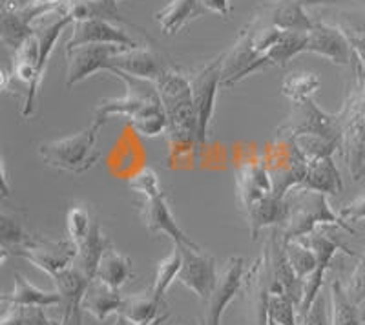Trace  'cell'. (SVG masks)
<instances>
[{
  "label": "cell",
  "mask_w": 365,
  "mask_h": 325,
  "mask_svg": "<svg viewBox=\"0 0 365 325\" xmlns=\"http://www.w3.org/2000/svg\"><path fill=\"white\" fill-rule=\"evenodd\" d=\"M73 19L70 15L61 13L50 24L35 29V33L15 51L11 68L13 83L17 81L24 90V103H22V117H31L35 112V100L41 90V83L44 79V71L48 66V58L55 48V42L61 37L66 26H70Z\"/></svg>",
  "instance_id": "cell-1"
},
{
  "label": "cell",
  "mask_w": 365,
  "mask_h": 325,
  "mask_svg": "<svg viewBox=\"0 0 365 325\" xmlns=\"http://www.w3.org/2000/svg\"><path fill=\"white\" fill-rule=\"evenodd\" d=\"M154 84L168 119L166 134L170 141V150L175 154L182 150L190 152V146L200 150L190 79L172 68H166Z\"/></svg>",
  "instance_id": "cell-2"
},
{
  "label": "cell",
  "mask_w": 365,
  "mask_h": 325,
  "mask_svg": "<svg viewBox=\"0 0 365 325\" xmlns=\"http://www.w3.org/2000/svg\"><path fill=\"white\" fill-rule=\"evenodd\" d=\"M354 83L336 113L340 154L345 172L354 183L365 177V68L353 64Z\"/></svg>",
  "instance_id": "cell-3"
},
{
  "label": "cell",
  "mask_w": 365,
  "mask_h": 325,
  "mask_svg": "<svg viewBox=\"0 0 365 325\" xmlns=\"http://www.w3.org/2000/svg\"><path fill=\"white\" fill-rule=\"evenodd\" d=\"M287 201H289L291 212H289L285 225L279 229L283 243L305 238L309 234L316 232L318 229H325V227H338V229L347 230L349 234L356 232L340 216V212L336 214L331 209L325 194L305 190V188H294L287 196Z\"/></svg>",
  "instance_id": "cell-4"
},
{
  "label": "cell",
  "mask_w": 365,
  "mask_h": 325,
  "mask_svg": "<svg viewBox=\"0 0 365 325\" xmlns=\"http://www.w3.org/2000/svg\"><path fill=\"white\" fill-rule=\"evenodd\" d=\"M104 123L106 121L101 117H93L90 126L81 130L79 134L41 143L38 155L48 167L77 175L84 174L96 167L101 159L97 141H99V132Z\"/></svg>",
  "instance_id": "cell-5"
},
{
  "label": "cell",
  "mask_w": 365,
  "mask_h": 325,
  "mask_svg": "<svg viewBox=\"0 0 365 325\" xmlns=\"http://www.w3.org/2000/svg\"><path fill=\"white\" fill-rule=\"evenodd\" d=\"M263 162L272 181L274 196L283 200L294 188L302 187L307 175L309 159L299 150L296 139L289 135L274 134V139L265 148Z\"/></svg>",
  "instance_id": "cell-6"
},
{
  "label": "cell",
  "mask_w": 365,
  "mask_h": 325,
  "mask_svg": "<svg viewBox=\"0 0 365 325\" xmlns=\"http://www.w3.org/2000/svg\"><path fill=\"white\" fill-rule=\"evenodd\" d=\"M276 134L289 138H324L338 143L340 146V130H338L336 113H327L316 105L314 100L305 99L292 103L291 115L278 126Z\"/></svg>",
  "instance_id": "cell-7"
},
{
  "label": "cell",
  "mask_w": 365,
  "mask_h": 325,
  "mask_svg": "<svg viewBox=\"0 0 365 325\" xmlns=\"http://www.w3.org/2000/svg\"><path fill=\"white\" fill-rule=\"evenodd\" d=\"M11 254L26 259L37 269L44 271L46 274L55 278L73 265L77 254H79V249L70 238L50 239L41 234H31L24 245L11 250Z\"/></svg>",
  "instance_id": "cell-8"
},
{
  "label": "cell",
  "mask_w": 365,
  "mask_h": 325,
  "mask_svg": "<svg viewBox=\"0 0 365 325\" xmlns=\"http://www.w3.org/2000/svg\"><path fill=\"white\" fill-rule=\"evenodd\" d=\"M223 57L214 58L203 70L195 71L194 76L188 77L192 84V99H194L195 121H197V148H203L208 139V128H210L214 110H216L217 90L221 86V76H223Z\"/></svg>",
  "instance_id": "cell-9"
},
{
  "label": "cell",
  "mask_w": 365,
  "mask_h": 325,
  "mask_svg": "<svg viewBox=\"0 0 365 325\" xmlns=\"http://www.w3.org/2000/svg\"><path fill=\"white\" fill-rule=\"evenodd\" d=\"M303 242L307 243L316 254V271L312 272L311 276L305 282V292H303V300L298 307V321L302 320L305 314L309 313L312 301L316 300L319 292H322V287H324V279L327 271L331 269L332 259L336 258V254L340 250H344L345 254L354 256L353 250H349L344 243L338 238H332L325 232L324 229H318L316 232L309 234L305 238H302Z\"/></svg>",
  "instance_id": "cell-10"
},
{
  "label": "cell",
  "mask_w": 365,
  "mask_h": 325,
  "mask_svg": "<svg viewBox=\"0 0 365 325\" xmlns=\"http://www.w3.org/2000/svg\"><path fill=\"white\" fill-rule=\"evenodd\" d=\"M179 249L182 254V265L178 282L194 292L195 296L207 301L220 276L216 259L207 254L200 245H179Z\"/></svg>",
  "instance_id": "cell-11"
},
{
  "label": "cell",
  "mask_w": 365,
  "mask_h": 325,
  "mask_svg": "<svg viewBox=\"0 0 365 325\" xmlns=\"http://www.w3.org/2000/svg\"><path fill=\"white\" fill-rule=\"evenodd\" d=\"M113 76L119 77L126 84V96L120 99H104L101 100L96 108V117L108 119V117L119 115L126 117V121H132L137 113L152 103L159 99V93L155 90V84L150 81L137 79V77L126 76L123 71H112Z\"/></svg>",
  "instance_id": "cell-12"
},
{
  "label": "cell",
  "mask_w": 365,
  "mask_h": 325,
  "mask_svg": "<svg viewBox=\"0 0 365 325\" xmlns=\"http://www.w3.org/2000/svg\"><path fill=\"white\" fill-rule=\"evenodd\" d=\"M123 50L130 48L117 46V44H81V46L66 48V86L71 88L97 71H110L113 57Z\"/></svg>",
  "instance_id": "cell-13"
},
{
  "label": "cell",
  "mask_w": 365,
  "mask_h": 325,
  "mask_svg": "<svg viewBox=\"0 0 365 325\" xmlns=\"http://www.w3.org/2000/svg\"><path fill=\"white\" fill-rule=\"evenodd\" d=\"M245 274V259L241 256H234L225 263V267L221 269L220 276H217L216 287L207 300V314H205L203 325H221L225 311L243 287Z\"/></svg>",
  "instance_id": "cell-14"
},
{
  "label": "cell",
  "mask_w": 365,
  "mask_h": 325,
  "mask_svg": "<svg viewBox=\"0 0 365 325\" xmlns=\"http://www.w3.org/2000/svg\"><path fill=\"white\" fill-rule=\"evenodd\" d=\"M81 44H117L133 50L139 48V42L132 38L123 28L108 19H84L73 22V33L66 42V48L81 46Z\"/></svg>",
  "instance_id": "cell-15"
},
{
  "label": "cell",
  "mask_w": 365,
  "mask_h": 325,
  "mask_svg": "<svg viewBox=\"0 0 365 325\" xmlns=\"http://www.w3.org/2000/svg\"><path fill=\"white\" fill-rule=\"evenodd\" d=\"M274 194L272 181L267 172L263 158L249 159L237 168L236 174V197L241 210L247 212L254 205Z\"/></svg>",
  "instance_id": "cell-16"
},
{
  "label": "cell",
  "mask_w": 365,
  "mask_h": 325,
  "mask_svg": "<svg viewBox=\"0 0 365 325\" xmlns=\"http://www.w3.org/2000/svg\"><path fill=\"white\" fill-rule=\"evenodd\" d=\"M139 214H141L143 225L150 234H165L178 245H197L178 225V221L168 207L165 192H158L154 196L145 197Z\"/></svg>",
  "instance_id": "cell-17"
},
{
  "label": "cell",
  "mask_w": 365,
  "mask_h": 325,
  "mask_svg": "<svg viewBox=\"0 0 365 325\" xmlns=\"http://www.w3.org/2000/svg\"><path fill=\"white\" fill-rule=\"evenodd\" d=\"M305 51L322 55L340 66H351L354 63L353 50L341 28H334L324 22H314L311 31H307Z\"/></svg>",
  "instance_id": "cell-18"
},
{
  "label": "cell",
  "mask_w": 365,
  "mask_h": 325,
  "mask_svg": "<svg viewBox=\"0 0 365 325\" xmlns=\"http://www.w3.org/2000/svg\"><path fill=\"white\" fill-rule=\"evenodd\" d=\"M166 64L155 53L146 48H133V50H123L117 53L112 61V71H123L126 76L137 77V79L155 83L166 70Z\"/></svg>",
  "instance_id": "cell-19"
},
{
  "label": "cell",
  "mask_w": 365,
  "mask_h": 325,
  "mask_svg": "<svg viewBox=\"0 0 365 325\" xmlns=\"http://www.w3.org/2000/svg\"><path fill=\"white\" fill-rule=\"evenodd\" d=\"M289 212H291V207H289L287 197L283 200L274 194L267 196L265 200L254 205L252 209L243 212L247 225H249L250 238L257 239L259 232L265 229H282L289 217Z\"/></svg>",
  "instance_id": "cell-20"
},
{
  "label": "cell",
  "mask_w": 365,
  "mask_h": 325,
  "mask_svg": "<svg viewBox=\"0 0 365 325\" xmlns=\"http://www.w3.org/2000/svg\"><path fill=\"white\" fill-rule=\"evenodd\" d=\"M34 19L29 17L24 6H21L17 0H6L0 11V38L6 46L17 51L19 48L35 33V28L31 26Z\"/></svg>",
  "instance_id": "cell-21"
},
{
  "label": "cell",
  "mask_w": 365,
  "mask_h": 325,
  "mask_svg": "<svg viewBox=\"0 0 365 325\" xmlns=\"http://www.w3.org/2000/svg\"><path fill=\"white\" fill-rule=\"evenodd\" d=\"M123 304H125V296L120 294L119 289L110 287L99 279H91L81 300V309L83 313L91 314L103 324L110 314H120Z\"/></svg>",
  "instance_id": "cell-22"
},
{
  "label": "cell",
  "mask_w": 365,
  "mask_h": 325,
  "mask_svg": "<svg viewBox=\"0 0 365 325\" xmlns=\"http://www.w3.org/2000/svg\"><path fill=\"white\" fill-rule=\"evenodd\" d=\"M257 17L285 31L307 33L314 26V21L307 17V13L303 11V4L298 0H278V2L263 6V13Z\"/></svg>",
  "instance_id": "cell-23"
},
{
  "label": "cell",
  "mask_w": 365,
  "mask_h": 325,
  "mask_svg": "<svg viewBox=\"0 0 365 325\" xmlns=\"http://www.w3.org/2000/svg\"><path fill=\"white\" fill-rule=\"evenodd\" d=\"M299 188L319 192L325 196H338L344 190V180L332 155H324L314 161H309L307 175Z\"/></svg>",
  "instance_id": "cell-24"
},
{
  "label": "cell",
  "mask_w": 365,
  "mask_h": 325,
  "mask_svg": "<svg viewBox=\"0 0 365 325\" xmlns=\"http://www.w3.org/2000/svg\"><path fill=\"white\" fill-rule=\"evenodd\" d=\"M13 278H15V287L2 296L4 304L15 307H63V296L57 291H42L34 284H29L19 272H13Z\"/></svg>",
  "instance_id": "cell-25"
},
{
  "label": "cell",
  "mask_w": 365,
  "mask_h": 325,
  "mask_svg": "<svg viewBox=\"0 0 365 325\" xmlns=\"http://www.w3.org/2000/svg\"><path fill=\"white\" fill-rule=\"evenodd\" d=\"M132 278V259L110 245L108 249L104 250L93 279H99V282L113 289H120L125 284H128Z\"/></svg>",
  "instance_id": "cell-26"
},
{
  "label": "cell",
  "mask_w": 365,
  "mask_h": 325,
  "mask_svg": "<svg viewBox=\"0 0 365 325\" xmlns=\"http://www.w3.org/2000/svg\"><path fill=\"white\" fill-rule=\"evenodd\" d=\"M108 247H110V242L104 238L103 230H101L99 217L96 216L90 234H88V238L77 247V249H79V254H77V259H75L73 265L77 269H81L88 278L93 279L96 278L97 265H99L101 258H103L104 254V250L108 249Z\"/></svg>",
  "instance_id": "cell-27"
},
{
  "label": "cell",
  "mask_w": 365,
  "mask_h": 325,
  "mask_svg": "<svg viewBox=\"0 0 365 325\" xmlns=\"http://www.w3.org/2000/svg\"><path fill=\"white\" fill-rule=\"evenodd\" d=\"M331 325H361L360 305L349 296V291L340 274L331 279Z\"/></svg>",
  "instance_id": "cell-28"
},
{
  "label": "cell",
  "mask_w": 365,
  "mask_h": 325,
  "mask_svg": "<svg viewBox=\"0 0 365 325\" xmlns=\"http://www.w3.org/2000/svg\"><path fill=\"white\" fill-rule=\"evenodd\" d=\"M201 9L200 0H172L170 4L155 13V19L165 29L166 35L178 33L179 29L185 28L192 19H195Z\"/></svg>",
  "instance_id": "cell-29"
},
{
  "label": "cell",
  "mask_w": 365,
  "mask_h": 325,
  "mask_svg": "<svg viewBox=\"0 0 365 325\" xmlns=\"http://www.w3.org/2000/svg\"><path fill=\"white\" fill-rule=\"evenodd\" d=\"M163 301L154 296V292L150 289L148 292H135L125 296V304L120 309L119 316L125 318L128 324H146L159 316V309Z\"/></svg>",
  "instance_id": "cell-30"
},
{
  "label": "cell",
  "mask_w": 365,
  "mask_h": 325,
  "mask_svg": "<svg viewBox=\"0 0 365 325\" xmlns=\"http://www.w3.org/2000/svg\"><path fill=\"white\" fill-rule=\"evenodd\" d=\"M53 282L55 291L63 296V307L61 309H68L73 307V305H81L84 291H86V287L90 285L91 279L88 278L81 269L71 265L66 271H63L61 274L55 276Z\"/></svg>",
  "instance_id": "cell-31"
},
{
  "label": "cell",
  "mask_w": 365,
  "mask_h": 325,
  "mask_svg": "<svg viewBox=\"0 0 365 325\" xmlns=\"http://www.w3.org/2000/svg\"><path fill=\"white\" fill-rule=\"evenodd\" d=\"M182 265V254L179 245L174 243V249L170 250V254L165 256L161 262L158 263V269H155V278L154 285H152V292L159 301L165 300L166 291L172 287L175 279L179 278V271H181Z\"/></svg>",
  "instance_id": "cell-32"
},
{
  "label": "cell",
  "mask_w": 365,
  "mask_h": 325,
  "mask_svg": "<svg viewBox=\"0 0 365 325\" xmlns=\"http://www.w3.org/2000/svg\"><path fill=\"white\" fill-rule=\"evenodd\" d=\"M318 88L319 79L314 73H307V71L291 73V76H287L282 83V92L291 99V103H299V100L311 99Z\"/></svg>",
  "instance_id": "cell-33"
},
{
  "label": "cell",
  "mask_w": 365,
  "mask_h": 325,
  "mask_svg": "<svg viewBox=\"0 0 365 325\" xmlns=\"http://www.w3.org/2000/svg\"><path fill=\"white\" fill-rule=\"evenodd\" d=\"M287 256L291 259L292 269L296 271L299 279L307 282L309 276L316 271V254L314 250L303 242L302 238L294 239V242L285 243Z\"/></svg>",
  "instance_id": "cell-34"
},
{
  "label": "cell",
  "mask_w": 365,
  "mask_h": 325,
  "mask_svg": "<svg viewBox=\"0 0 365 325\" xmlns=\"http://www.w3.org/2000/svg\"><path fill=\"white\" fill-rule=\"evenodd\" d=\"M96 216L86 209L84 205H71L66 214V230L68 238L79 247L90 234Z\"/></svg>",
  "instance_id": "cell-35"
},
{
  "label": "cell",
  "mask_w": 365,
  "mask_h": 325,
  "mask_svg": "<svg viewBox=\"0 0 365 325\" xmlns=\"http://www.w3.org/2000/svg\"><path fill=\"white\" fill-rule=\"evenodd\" d=\"M296 307L298 305L287 296L285 292H270L269 304H267V320H272L278 325H299Z\"/></svg>",
  "instance_id": "cell-36"
},
{
  "label": "cell",
  "mask_w": 365,
  "mask_h": 325,
  "mask_svg": "<svg viewBox=\"0 0 365 325\" xmlns=\"http://www.w3.org/2000/svg\"><path fill=\"white\" fill-rule=\"evenodd\" d=\"M130 188L137 194H141L143 197L154 196L158 192H163L161 183H159V177L152 168H143V170L137 172L130 180Z\"/></svg>",
  "instance_id": "cell-37"
},
{
  "label": "cell",
  "mask_w": 365,
  "mask_h": 325,
  "mask_svg": "<svg viewBox=\"0 0 365 325\" xmlns=\"http://www.w3.org/2000/svg\"><path fill=\"white\" fill-rule=\"evenodd\" d=\"M349 291V296L353 298L356 305H361L365 301V249L364 254L358 259L356 267H354L353 274L349 278V284L345 285Z\"/></svg>",
  "instance_id": "cell-38"
},
{
  "label": "cell",
  "mask_w": 365,
  "mask_h": 325,
  "mask_svg": "<svg viewBox=\"0 0 365 325\" xmlns=\"http://www.w3.org/2000/svg\"><path fill=\"white\" fill-rule=\"evenodd\" d=\"M299 325H331V318L327 313V301H325L324 292H319L316 300L312 301L309 313L298 321Z\"/></svg>",
  "instance_id": "cell-39"
},
{
  "label": "cell",
  "mask_w": 365,
  "mask_h": 325,
  "mask_svg": "<svg viewBox=\"0 0 365 325\" xmlns=\"http://www.w3.org/2000/svg\"><path fill=\"white\" fill-rule=\"evenodd\" d=\"M341 31L345 33L349 44H351V50H353V55H354L353 64H358V66L365 68V29H356L345 24L344 28H341Z\"/></svg>",
  "instance_id": "cell-40"
},
{
  "label": "cell",
  "mask_w": 365,
  "mask_h": 325,
  "mask_svg": "<svg viewBox=\"0 0 365 325\" xmlns=\"http://www.w3.org/2000/svg\"><path fill=\"white\" fill-rule=\"evenodd\" d=\"M340 216L347 221L349 225L351 223H358V221L365 220V194L364 196L356 197L354 201L347 203L344 209L340 210Z\"/></svg>",
  "instance_id": "cell-41"
},
{
  "label": "cell",
  "mask_w": 365,
  "mask_h": 325,
  "mask_svg": "<svg viewBox=\"0 0 365 325\" xmlns=\"http://www.w3.org/2000/svg\"><path fill=\"white\" fill-rule=\"evenodd\" d=\"M26 324L24 325H61V320H53L44 313L42 307H24Z\"/></svg>",
  "instance_id": "cell-42"
},
{
  "label": "cell",
  "mask_w": 365,
  "mask_h": 325,
  "mask_svg": "<svg viewBox=\"0 0 365 325\" xmlns=\"http://www.w3.org/2000/svg\"><path fill=\"white\" fill-rule=\"evenodd\" d=\"M24 324H26V309L15 307V305H9V309H6V313L2 314V321H0V325H24Z\"/></svg>",
  "instance_id": "cell-43"
},
{
  "label": "cell",
  "mask_w": 365,
  "mask_h": 325,
  "mask_svg": "<svg viewBox=\"0 0 365 325\" xmlns=\"http://www.w3.org/2000/svg\"><path fill=\"white\" fill-rule=\"evenodd\" d=\"M61 325H83V309L73 305L61 311Z\"/></svg>",
  "instance_id": "cell-44"
},
{
  "label": "cell",
  "mask_w": 365,
  "mask_h": 325,
  "mask_svg": "<svg viewBox=\"0 0 365 325\" xmlns=\"http://www.w3.org/2000/svg\"><path fill=\"white\" fill-rule=\"evenodd\" d=\"M201 9H208V11H214L217 15H223L228 17L230 13V2L228 0H200Z\"/></svg>",
  "instance_id": "cell-45"
},
{
  "label": "cell",
  "mask_w": 365,
  "mask_h": 325,
  "mask_svg": "<svg viewBox=\"0 0 365 325\" xmlns=\"http://www.w3.org/2000/svg\"><path fill=\"white\" fill-rule=\"evenodd\" d=\"M2 185H4V188H2V197H9V187H8V172H6V165H2Z\"/></svg>",
  "instance_id": "cell-46"
},
{
  "label": "cell",
  "mask_w": 365,
  "mask_h": 325,
  "mask_svg": "<svg viewBox=\"0 0 365 325\" xmlns=\"http://www.w3.org/2000/svg\"><path fill=\"white\" fill-rule=\"evenodd\" d=\"M168 316H170V314L163 313V314H159V316L155 318V320H152V321H146V324H132V325H163L166 320H168Z\"/></svg>",
  "instance_id": "cell-47"
},
{
  "label": "cell",
  "mask_w": 365,
  "mask_h": 325,
  "mask_svg": "<svg viewBox=\"0 0 365 325\" xmlns=\"http://www.w3.org/2000/svg\"><path fill=\"white\" fill-rule=\"evenodd\" d=\"M298 2H302L303 6L305 4H325V2H332V0H298Z\"/></svg>",
  "instance_id": "cell-48"
},
{
  "label": "cell",
  "mask_w": 365,
  "mask_h": 325,
  "mask_svg": "<svg viewBox=\"0 0 365 325\" xmlns=\"http://www.w3.org/2000/svg\"><path fill=\"white\" fill-rule=\"evenodd\" d=\"M360 320H361V325H365V301L360 305Z\"/></svg>",
  "instance_id": "cell-49"
},
{
  "label": "cell",
  "mask_w": 365,
  "mask_h": 325,
  "mask_svg": "<svg viewBox=\"0 0 365 325\" xmlns=\"http://www.w3.org/2000/svg\"><path fill=\"white\" fill-rule=\"evenodd\" d=\"M113 2H120V0H113Z\"/></svg>",
  "instance_id": "cell-50"
}]
</instances>
